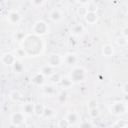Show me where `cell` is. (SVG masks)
<instances>
[{"instance_id": "cell-34", "label": "cell", "mask_w": 128, "mask_h": 128, "mask_svg": "<svg viewBox=\"0 0 128 128\" xmlns=\"http://www.w3.org/2000/svg\"><path fill=\"white\" fill-rule=\"evenodd\" d=\"M121 34H122L121 36H124V37H127L128 36V27L127 26H124L122 28V33Z\"/></svg>"}, {"instance_id": "cell-32", "label": "cell", "mask_w": 128, "mask_h": 128, "mask_svg": "<svg viewBox=\"0 0 128 128\" xmlns=\"http://www.w3.org/2000/svg\"><path fill=\"white\" fill-rule=\"evenodd\" d=\"M94 124L89 121H84L82 123H79V127H93Z\"/></svg>"}, {"instance_id": "cell-1", "label": "cell", "mask_w": 128, "mask_h": 128, "mask_svg": "<svg viewBox=\"0 0 128 128\" xmlns=\"http://www.w3.org/2000/svg\"><path fill=\"white\" fill-rule=\"evenodd\" d=\"M69 78L72 80L73 83L83 82L87 79V72L83 67L76 66V67H73L71 69L70 74H69Z\"/></svg>"}, {"instance_id": "cell-28", "label": "cell", "mask_w": 128, "mask_h": 128, "mask_svg": "<svg viewBox=\"0 0 128 128\" xmlns=\"http://www.w3.org/2000/svg\"><path fill=\"white\" fill-rule=\"evenodd\" d=\"M57 125H58V127H60V128H67V127H70V126H71L70 123H69L65 118L59 120V122H58Z\"/></svg>"}, {"instance_id": "cell-33", "label": "cell", "mask_w": 128, "mask_h": 128, "mask_svg": "<svg viewBox=\"0 0 128 128\" xmlns=\"http://www.w3.org/2000/svg\"><path fill=\"white\" fill-rule=\"evenodd\" d=\"M31 3L35 6V7H39L42 6L44 3V0H31Z\"/></svg>"}, {"instance_id": "cell-12", "label": "cell", "mask_w": 128, "mask_h": 128, "mask_svg": "<svg viewBox=\"0 0 128 128\" xmlns=\"http://www.w3.org/2000/svg\"><path fill=\"white\" fill-rule=\"evenodd\" d=\"M15 60H16V57L11 53H5L1 57V61L5 65H9V66H12L13 63L15 62Z\"/></svg>"}, {"instance_id": "cell-16", "label": "cell", "mask_w": 128, "mask_h": 128, "mask_svg": "<svg viewBox=\"0 0 128 128\" xmlns=\"http://www.w3.org/2000/svg\"><path fill=\"white\" fill-rule=\"evenodd\" d=\"M39 72H41L45 77H49V76L54 72V67H52V66L46 64V65H44V66H42V67L40 68Z\"/></svg>"}, {"instance_id": "cell-17", "label": "cell", "mask_w": 128, "mask_h": 128, "mask_svg": "<svg viewBox=\"0 0 128 128\" xmlns=\"http://www.w3.org/2000/svg\"><path fill=\"white\" fill-rule=\"evenodd\" d=\"M58 85H60L62 88H64V89H67V88H69V87H71L72 85H73V82H72V80L69 78V77H64V76H62V78H61V80H60V82L58 83Z\"/></svg>"}, {"instance_id": "cell-30", "label": "cell", "mask_w": 128, "mask_h": 128, "mask_svg": "<svg viewBox=\"0 0 128 128\" xmlns=\"http://www.w3.org/2000/svg\"><path fill=\"white\" fill-rule=\"evenodd\" d=\"M14 37H15V39L18 40V41H23V39L25 38V34L22 33V32H17V33L14 35Z\"/></svg>"}, {"instance_id": "cell-20", "label": "cell", "mask_w": 128, "mask_h": 128, "mask_svg": "<svg viewBox=\"0 0 128 128\" xmlns=\"http://www.w3.org/2000/svg\"><path fill=\"white\" fill-rule=\"evenodd\" d=\"M12 67H13V70L15 71V73H21V72L23 71V69H24V66H23L22 62L19 61V60H17V59H16L15 62L13 63Z\"/></svg>"}, {"instance_id": "cell-25", "label": "cell", "mask_w": 128, "mask_h": 128, "mask_svg": "<svg viewBox=\"0 0 128 128\" xmlns=\"http://www.w3.org/2000/svg\"><path fill=\"white\" fill-rule=\"evenodd\" d=\"M66 97H67V94H66V92L65 91H60V92H58L57 94H56V98H57V100L60 102V103H64L65 102V100H66Z\"/></svg>"}, {"instance_id": "cell-13", "label": "cell", "mask_w": 128, "mask_h": 128, "mask_svg": "<svg viewBox=\"0 0 128 128\" xmlns=\"http://www.w3.org/2000/svg\"><path fill=\"white\" fill-rule=\"evenodd\" d=\"M77 56L73 53H68L66 55L63 56V63H65L66 65H73L77 63Z\"/></svg>"}, {"instance_id": "cell-5", "label": "cell", "mask_w": 128, "mask_h": 128, "mask_svg": "<svg viewBox=\"0 0 128 128\" xmlns=\"http://www.w3.org/2000/svg\"><path fill=\"white\" fill-rule=\"evenodd\" d=\"M63 63V56L58 53H52L47 59V64L52 67H58Z\"/></svg>"}, {"instance_id": "cell-27", "label": "cell", "mask_w": 128, "mask_h": 128, "mask_svg": "<svg viewBox=\"0 0 128 128\" xmlns=\"http://www.w3.org/2000/svg\"><path fill=\"white\" fill-rule=\"evenodd\" d=\"M112 126L113 127H120V128H122V127H127L128 126V123L126 122V120L120 119V120H117Z\"/></svg>"}, {"instance_id": "cell-2", "label": "cell", "mask_w": 128, "mask_h": 128, "mask_svg": "<svg viewBox=\"0 0 128 128\" xmlns=\"http://www.w3.org/2000/svg\"><path fill=\"white\" fill-rule=\"evenodd\" d=\"M109 112L115 116H121L127 112V104L123 101H116L109 105Z\"/></svg>"}, {"instance_id": "cell-9", "label": "cell", "mask_w": 128, "mask_h": 128, "mask_svg": "<svg viewBox=\"0 0 128 128\" xmlns=\"http://www.w3.org/2000/svg\"><path fill=\"white\" fill-rule=\"evenodd\" d=\"M69 123H70V125L71 126H73V125H76L77 124V122L79 121V115H78V113L77 112H74V111H69L66 115H65V117H64Z\"/></svg>"}, {"instance_id": "cell-22", "label": "cell", "mask_w": 128, "mask_h": 128, "mask_svg": "<svg viewBox=\"0 0 128 128\" xmlns=\"http://www.w3.org/2000/svg\"><path fill=\"white\" fill-rule=\"evenodd\" d=\"M89 116L92 119H96L100 116V110L98 107H94V108H90L89 109Z\"/></svg>"}, {"instance_id": "cell-36", "label": "cell", "mask_w": 128, "mask_h": 128, "mask_svg": "<svg viewBox=\"0 0 128 128\" xmlns=\"http://www.w3.org/2000/svg\"><path fill=\"white\" fill-rule=\"evenodd\" d=\"M78 2L81 4H87L89 2V0H78Z\"/></svg>"}, {"instance_id": "cell-3", "label": "cell", "mask_w": 128, "mask_h": 128, "mask_svg": "<svg viewBox=\"0 0 128 128\" xmlns=\"http://www.w3.org/2000/svg\"><path fill=\"white\" fill-rule=\"evenodd\" d=\"M32 31H33L34 34H36L38 36L44 35V34H47L49 32V26L45 21L38 20L34 23V25L32 27Z\"/></svg>"}, {"instance_id": "cell-19", "label": "cell", "mask_w": 128, "mask_h": 128, "mask_svg": "<svg viewBox=\"0 0 128 128\" xmlns=\"http://www.w3.org/2000/svg\"><path fill=\"white\" fill-rule=\"evenodd\" d=\"M102 53H103V55L106 56V57H110V56H112L113 53H114V48H113V46L110 45V44H106V45H104L103 48H102Z\"/></svg>"}, {"instance_id": "cell-21", "label": "cell", "mask_w": 128, "mask_h": 128, "mask_svg": "<svg viewBox=\"0 0 128 128\" xmlns=\"http://www.w3.org/2000/svg\"><path fill=\"white\" fill-rule=\"evenodd\" d=\"M49 79H50V81L52 82V83H55V84H58L59 82H60V80H61V78H62V75L60 74V73H58V72H53L49 77H48Z\"/></svg>"}, {"instance_id": "cell-10", "label": "cell", "mask_w": 128, "mask_h": 128, "mask_svg": "<svg viewBox=\"0 0 128 128\" xmlns=\"http://www.w3.org/2000/svg\"><path fill=\"white\" fill-rule=\"evenodd\" d=\"M42 91L47 96H56L57 87L54 85H42Z\"/></svg>"}, {"instance_id": "cell-26", "label": "cell", "mask_w": 128, "mask_h": 128, "mask_svg": "<svg viewBox=\"0 0 128 128\" xmlns=\"http://www.w3.org/2000/svg\"><path fill=\"white\" fill-rule=\"evenodd\" d=\"M83 30H84V27H83L81 24H76V25H74V26L72 27V32H73L74 34H76V35H78V34H80L81 32H83Z\"/></svg>"}, {"instance_id": "cell-6", "label": "cell", "mask_w": 128, "mask_h": 128, "mask_svg": "<svg viewBox=\"0 0 128 128\" xmlns=\"http://www.w3.org/2000/svg\"><path fill=\"white\" fill-rule=\"evenodd\" d=\"M7 20H8V22H9L10 24L16 25V24H18V23L20 22V20H21V15H20V13H19L18 11H15V10L10 11L9 14H8V16H7Z\"/></svg>"}, {"instance_id": "cell-18", "label": "cell", "mask_w": 128, "mask_h": 128, "mask_svg": "<svg viewBox=\"0 0 128 128\" xmlns=\"http://www.w3.org/2000/svg\"><path fill=\"white\" fill-rule=\"evenodd\" d=\"M44 109H45V106L42 103L34 104V115H36L37 117H42Z\"/></svg>"}, {"instance_id": "cell-8", "label": "cell", "mask_w": 128, "mask_h": 128, "mask_svg": "<svg viewBox=\"0 0 128 128\" xmlns=\"http://www.w3.org/2000/svg\"><path fill=\"white\" fill-rule=\"evenodd\" d=\"M9 98L11 99V101L15 102V103H19V104H22L24 103V97L23 95L20 93V91L18 90H13L11 91L10 95H9Z\"/></svg>"}, {"instance_id": "cell-15", "label": "cell", "mask_w": 128, "mask_h": 128, "mask_svg": "<svg viewBox=\"0 0 128 128\" xmlns=\"http://www.w3.org/2000/svg\"><path fill=\"white\" fill-rule=\"evenodd\" d=\"M49 18H50L53 22H59V21L62 19V13H61V11H60L59 9L55 8V9H53V10L50 12Z\"/></svg>"}, {"instance_id": "cell-7", "label": "cell", "mask_w": 128, "mask_h": 128, "mask_svg": "<svg viewBox=\"0 0 128 128\" xmlns=\"http://www.w3.org/2000/svg\"><path fill=\"white\" fill-rule=\"evenodd\" d=\"M31 82L36 86H42L45 82V76L41 72H36L31 77Z\"/></svg>"}, {"instance_id": "cell-29", "label": "cell", "mask_w": 128, "mask_h": 128, "mask_svg": "<svg viewBox=\"0 0 128 128\" xmlns=\"http://www.w3.org/2000/svg\"><path fill=\"white\" fill-rule=\"evenodd\" d=\"M16 55L19 56V57H26L28 54H27V52L25 51L24 48H18L16 50Z\"/></svg>"}, {"instance_id": "cell-14", "label": "cell", "mask_w": 128, "mask_h": 128, "mask_svg": "<svg viewBox=\"0 0 128 128\" xmlns=\"http://www.w3.org/2000/svg\"><path fill=\"white\" fill-rule=\"evenodd\" d=\"M83 17H84L85 21H86L87 23H89V24H94V23L97 21V19H98L96 12L89 11V10H87V12L85 13V15H84Z\"/></svg>"}, {"instance_id": "cell-11", "label": "cell", "mask_w": 128, "mask_h": 128, "mask_svg": "<svg viewBox=\"0 0 128 128\" xmlns=\"http://www.w3.org/2000/svg\"><path fill=\"white\" fill-rule=\"evenodd\" d=\"M22 113L25 116L34 115V104L33 103H22Z\"/></svg>"}, {"instance_id": "cell-35", "label": "cell", "mask_w": 128, "mask_h": 128, "mask_svg": "<svg viewBox=\"0 0 128 128\" xmlns=\"http://www.w3.org/2000/svg\"><path fill=\"white\" fill-rule=\"evenodd\" d=\"M127 86H128V83L126 82V83L123 85V87H122V91L124 92V94H127V93H128V91H127Z\"/></svg>"}, {"instance_id": "cell-24", "label": "cell", "mask_w": 128, "mask_h": 128, "mask_svg": "<svg viewBox=\"0 0 128 128\" xmlns=\"http://www.w3.org/2000/svg\"><path fill=\"white\" fill-rule=\"evenodd\" d=\"M127 42H128L127 41V37H124V36H120L116 40V44L118 46H120V47H125L127 45Z\"/></svg>"}, {"instance_id": "cell-31", "label": "cell", "mask_w": 128, "mask_h": 128, "mask_svg": "<svg viewBox=\"0 0 128 128\" xmlns=\"http://www.w3.org/2000/svg\"><path fill=\"white\" fill-rule=\"evenodd\" d=\"M94 107H98V102L93 99V100H90L88 102V108L90 109V108H94Z\"/></svg>"}, {"instance_id": "cell-23", "label": "cell", "mask_w": 128, "mask_h": 128, "mask_svg": "<svg viewBox=\"0 0 128 128\" xmlns=\"http://www.w3.org/2000/svg\"><path fill=\"white\" fill-rule=\"evenodd\" d=\"M54 115H55V110L54 109H52L50 107H45L44 112H43V115H42L43 117H45V118H51Z\"/></svg>"}, {"instance_id": "cell-4", "label": "cell", "mask_w": 128, "mask_h": 128, "mask_svg": "<svg viewBox=\"0 0 128 128\" xmlns=\"http://www.w3.org/2000/svg\"><path fill=\"white\" fill-rule=\"evenodd\" d=\"M10 123L14 127L25 126V115L22 112H15L10 116Z\"/></svg>"}]
</instances>
